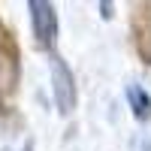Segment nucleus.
<instances>
[{
    "instance_id": "nucleus-1",
    "label": "nucleus",
    "mask_w": 151,
    "mask_h": 151,
    "mask_svg": "<svg viewBox=\"0 0 151 151\" xmlns=\"http://www.w3.org/2000/svg\"><path fill=\"white\" fill-rule=\"evenodd\" d=\"M52 94H55V106L60 115H70L76 109V79H73V70L64 64V58H52Z\"/></svg>"
},
{
    "instance_id": "nucleus-2",
    "label": "nucleus",
    "mask_w": 151,
    "mask_h": 151,
    "mask_svg": "<svg viewBox=\"0 0 151 151\" xmlns=\"http://www.w3.org/2000/svg\"><path fill=\"white\" fill-rule=\"evenodd\" d=\"M27 9H30L33 36L40 40V45H52L58 36V15H55L52 0H27Z\"/></svg>"
},
{
    "instance_id": "nucleus-3",
    "label": "nucleus",
    "mask_w": 151,
    "mask_h": 151,
    "mask_svg": "<svg viewBox=\"0 0 151 151\" xmlns=\"http://www.w3.org/2000/svg\"><path fill=\"white\" fill-rule=\"evenodd\" d=\"M127 106L133 109L136 121H148L151 118V94L145 91L142 85H136V82L127 85Z\"/></svg>"
},
{
    "instance_id": "nucleus-4",
    "label": "nucleus",
    "mask_w": 151,
    "mask_h": 151,
    "mask_svg": "<svg viewBox=\"0 0 151 151\" xmlns=\"http://www.w3.org/2000/svg\"><path fill=\"white\" fill-rule=\"evenodd\" d=\"M100 15L109 21L112 15H115V3H112V0H100Z\"/></svg>"
},
{
    "instance_id": "nucleus-5",
    "label": "nucleus",
    "mask_w": 151,
    "mask_h": 151,
    "mask_svg": "<svg viewBox=\"0 0 151 151\" xmlns=\"http://www.w3.org/2000/svg\"><path fill=\"white\" fill-rule=\"evenodd\" d=\"M142 151H151V139H145V142H142Z\"/></svg>"
},
{
    "instance_id": "nucleus-6",
    "label": "nucleus",
    "mask_w": 151,
    "mask_h": 151,
    "mask_svg": "<svg viewBox=\"0 0 151 151\" xmlns=\"http://www.w3.org/2000/svg\"><path fill=\"white\" fill-rule=\"evenodd\" d=\"M24 151H33V145H30V142H27V145H24Z\"/></svg>"
}]
</instances>
